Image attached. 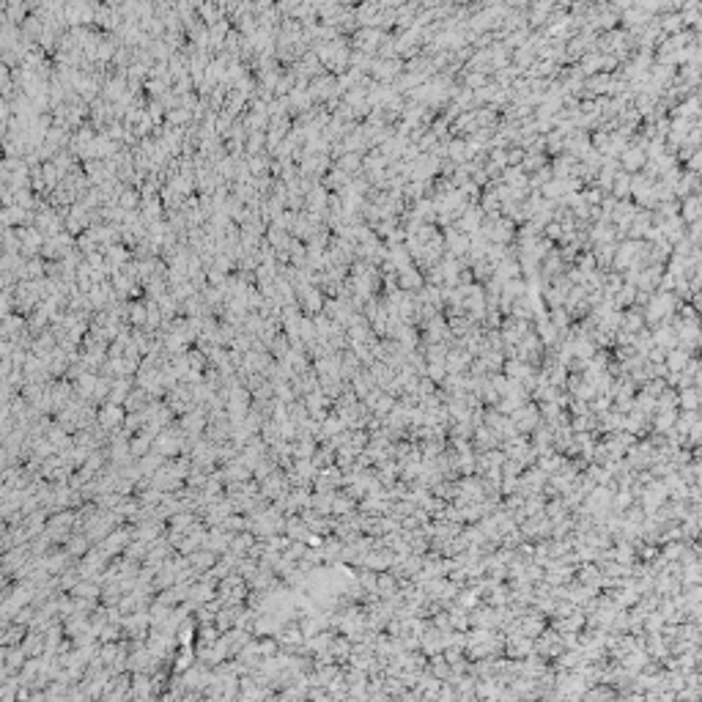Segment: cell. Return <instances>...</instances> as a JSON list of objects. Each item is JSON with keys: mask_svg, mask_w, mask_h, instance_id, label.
<instances>
[{"mask_svg": "<svg viewBox=\"0 0 702 702\" xmlns=\"http://www.w3.org/2000/svg\"><path fill=\"white\" fill-rule=\"evenodd\" d=\"M628 154H631V156H625L628 167H639V165H642V159H645V156H642V151H628Z\"/></svg>", "mask_w": 702, "mask_h": 702, "instance_id": "cell-1", "label": "cell"}]
</instances>
